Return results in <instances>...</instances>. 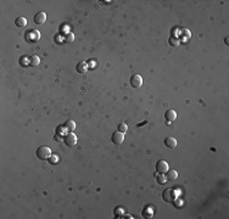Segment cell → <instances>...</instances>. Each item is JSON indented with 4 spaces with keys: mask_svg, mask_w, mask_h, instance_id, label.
<instances>
[{
    "mask_svg": "<svg viewBox=\"0 0 229 219\" xmlns=\"http://www.w3.org/2000/svg\"><path fill=\"white\" fill-rule=\"evenodd\" d=\"M49 161H50V163H51V164H55V163H57V162H58V157H57V156H50Z\"/></svg>",
    "mask_w": 229,
    "mask_h": 219,
    "instance_id": "d6986e66",
    "label": "cell"
},
{
    "mask_svg": "<svg viewBox=\"0 0 229 219\" xmlns=\"http://www.w3.org/2000/svg\"><path fill=\"white\" fill-rule=\"evenodd\" d=\"M63 142L67 145L68 147H73V146H76V144H77V136L73 133H68L63 138Z\"/></svg>",
    "mask_w": 229,
    "mask_h": 219,
    "instance_id": "3957f363",
    "label": "cell"
},
{
    "mask_svg": "<svg viewBox=\"0 0 229 219\" xmlns=\"http://www.w3.org/2000/svg\"><path fill=\"white\" fill-rule=\"evenodd\" d=\"M146 123H147V122L145 121V122H143V123H140V124H138V127H140V126H144V124H146Z\"/></svg>",
    "mask_w": 229,
    "mask_h": 219,
    "instance_id": "7402d4cb",
    "label": "cell"
},
{
    "mask_svg": "<svg viewBox=\"0 0 229 219\" xmlns=\"http://www.w3.org/2000/svg\"><path fill=\"white\" fill-rule=\"evenodd\" d=\"M162 199H163L165 202L168 203H173L177 199V194L173 189H166L163 192H162Z\"/></svg>",
    "mask_w": 229,
    "mask_h": 219,
    "instance_id": "7a4b0ae2",
    "label": "cell"
},
{
    "mask_svg": "<svg viewBox=\"0 0 229 219\" xmlns=\"http://www.w3.org/2000/svg\"><path fill=\"white\" fill-rule=\"evenodd\" d=\"M117 129H118V131H121V133H123V134H124L125 131H127L128 127H127V124H124V123H121V124H118Z\"/></svg>",
    "mask_w": 229,
    "mask_h": 219,
    "instance_id": "e0dca14e",
    "label": "cell"
},
{
    "mask_svg": "<svg viewBox=\"0 0 229 219\" xmlns=\"http://www.w3.org/2000/svg\"><path fill=\"white\" fill-rule=\"evenodd\" d=\"M130 85L134 88V89H138V88L143 85V78L139 74H133L130 77Z\"/></svg>",
    "mask_w": 229,
    "mask_h": 219,
    "instance_id": "277c9868",
    "label": "cell"
},
{
    "mask_svg": "<svg viewBox=\"0 0 229 219\" xmlns=\"http://www.w3.org/2000/svg\"><path fill=\"white\" fill-rule=\"evenodd\" d=\"M165 118L167 122H173L177 119V112L174 110H167L166 113H165Z\"/></svg>",
    "mask_w": 229,
    "mask_h": 219,
    "instance_id": "ba28073f",
    "label": "cell"
},
{
    "mask_svg": "<svg viewBox=\"0 0 229 219\" xmlns=\"http://www.w3.org/2000/svg\"><path fill=\"white\" fill-rule=\"evenodd\" d=\"M111 140H112V142L116 144V145H121V144L124 141V134L117 130V131H115V133L112 134Z\"/></svg>",
    "mask_w": 229,
    "mask_h": 219,
    "instance_id": "8992f818",
    "label": "cell"
},
{
    "mask_svg": "<svg viewBox=\"0 0 229 219\" xmlns=\"http://www.w3.org/2000/svg\"><path fill=\"white\" fill-rule=\"evenodd\" d=\"M166 179L167 181H174L177 178H178V173H177V171H173V169H168L166 172Z\"/></svg>",
    "mask_w": 229,
    "mask_h": 219,
    "instance_id": "9c48e42d",
    "label": "cell"
},
{
    "mask_svg": "<svg viewBox=\"0 0 229 219\" xmlns=\"http://www.w3.org/2000/svg\"><path fill=\"white\" fill-rule=\"evenodd\" d=\"M65 41L67 43V44H71L73 40H75V34H73L72 32H68V33H66L65 34Z\"/></svg>",
    "mask_w": 229,
    "mask_h": 219,
    "instance_id": "9a60e30c",
    "label": "cell"
},
{
    "mask_svg": "<svg viewBox=\"0 0 229 219\" xmlns=\"http://www.w3.org/2000/svg\"><path fill=\"white\" fill-rule=\"evenodd\" d=\"M39 38H40V33H39V31H32V40L34 41V40H39Z\"/></svg>",
    "mask_w": 229,
    "mask_h": 219,
    "instance_id": "ac0fdd59",
    "label": "cell"
},
{
    "mask_svg": "<svg viewBox=\"0 0 229 219\" xmlns=\"http://www.w3.org/2000/svg\"><path fill=\"white\" fill-rule=\"evenodd\" d=\"M167 171H168V163L163 159H160L156 163V172L159 174H166Z\"/></svg>",
    "mask_w": 229,
    "mask_h": 219,
    "instance_id": "5b68a950",
    "label": "cell"
},
{
    "mask_svg": "<svg viewBox=\"0 0 229 219\" xmlns=\"http://www.w3.org/2000/svg\"><path fill=\"white\" fill-rule=\"evenodd\" d=\"M156 181H157V184L163 185L165 182L167 181V179H166V177H165V174H159L157 177H156Z\"/></svg>",
    "mask_w": 229,
    "mask_h": 219,
    "instance_id": "2e32d148",
    "label": "cell"
},
{
    "mask_svg": "<svg viewBox=\"0 0 229 219\" xmlns=\"http://www.w3.org/2000/svg\"><path fill=\"white\" fill-rule=\"evenodd\" d=\"M76 69L78 73H85L87 69H88V63L87 62H78L77 66H76Z\"/></svg>",
    "mask_w": 229,
    "mask_h": 219,
    "instance_id": "8fae6325",
    "label": "cell"
},
{
    "mask_svg": "<svg viewBox=\"0 0 229 219\" xmlns=\"http://www.w3.org/2000/svg\"><path fill=\"white\" fill-rule=\"evenodd\" d=\"M15 23H16L17 27H25L27 25V20L25 17H17L16 21H15Z\"/></svg>",
    "mask_w": 229,
    "mask_h": 219,
    "instance_id": "5bb4252c",
    "label": "cell"
},
{
    "mask_svg": "<svg viewBox=\"0 0 229 219\" xmlns=\"http://www.w3.org/2000/svg\"><path fill=\"white\" fill-rule=\"evenodd\" d=\"M178 44H179V41L177 40L175 38H174V39H173V38L169 39V45H172V46H178Z\"/></svg>",
    "mask_w": 229,
    "mask_h": 219,
    "instance_id": "ffe728a7",
    "label": "cell"
},
{
    "mask_svg": "<svg viewBox=\"0 0 229 219\" xmlns=\"http://www.w3.org/2000/svg\"><path fill=\"white\" fill-rule=\"evenodd\" d=\"M35 155H37V157H38L39 159L47 161L51 156V150L48 147V146H40V147L35 151Z\"/></svg>",
    "mask_w": 229,
    "mask_h": 219,
    "instance_id": "6da1fadb",
    "label": "cell"
},
{
    "mask_svg": "<svg viewBox=\"0 0 229 219\" xmlns=\"http://www.w3.org/2000/svg\"><path fill=\"white\" fill-rule=\"evenodd\" d=\"M182 35H185L187 38H189V36H190V33H189L188 29H183V31H182Z\"/></svg>",
    "mask_w": 229,
    "mask_h": 219,
    "instance_id": "44dd1931",
    "label": "cell"
},
{
    "mask_svg": "<svg viewBox=\"0 0 229 219\" xmlns=\"http://www.w3.org/2000/svg\"><path fill=\"white\" fill-rule=\"evenodd\" d=\"M165 145L168 149H175L177 147V140L172 136H168L165 139Z\"/></svg>",
    "mask_w": 229,
    "mask_h": 219,
    "instance_id": "30bf717a",
    "label": "cell"
},
{
    "mask_svg": "<svg viewBox=\"0 0 229 219\" xmlns=\"http://www.w3.org/2000/svg\"><path fill=\"white\" fill-rule=\"evenodd\" d=\"M65 127H66V129L70 131V133H72V131L76 129V123L73 122V121H67V122L65 123Z\"/></svg>",
    "mask_w": 229,
    "mask_h": 219,
    "instance_id": "7c38bea8",
    "label": "cell"
},
{
    "mask_svg": "<svg viewBox=\"0 0 229 219\" xmlns=\"http://www.w3.org/2000/svg\"><path fill=\"white\" fill-rule=\"evenodd\" d=\"M40 63V58L38 57V56H32L31 58H29V65L31 66H33V67H35V66H38Z\"/></svg>",
    "mask_w": 229,
    "mask_h": 219,
    "instance_id": "4fadbf2b",
    "label": "cell"
},
{
    "mask_svg": "<svg viewBox=\"0 0 229 219\" xmlns=\"http://www.w3.org/2000/svg\"><path fill=\"white\" fill-rule=\"evenodd\" d=\"M47 21V13L45 12H43V11H40V12H38L34 16V22L37 25H43L44 22Z\"/></svg>",
    "mask_w": 229,
    "mask_h": 219,
    "instance_id": "52a82bcc",
    "label": "cell"
}]
</instances>
